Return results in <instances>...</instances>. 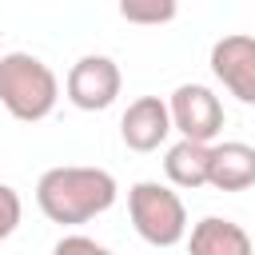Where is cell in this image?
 <instances>
[{"label":"cell","mask_w":255,"mask_h":255,"mask_svg":"<svg viewBox=\"0 0 255 255\" xmlns=\"http://www.w3.org/2000/svg\"><path fill=\"white\" fill-rule=\"evenodd\" d=\"M207 159H211V147L207 143H191V139L171 143L167 155H163L167 187H183V191L207 187Z\"/></svg>","instance_id":"obj_10"},{"label":"cell","mask_w":255,"mask_h":255,"mask_svg":"<svg viewBox=\"0 0 255 255\" xmlns=\"http://www.w3.org/2000/svg\"><path fill=\"white\" fill-rule=\"evenodd\" d=\"M207 187L215 191H247L255 187V147L243 139H227L211 147L207 159Z\"/></svg>","instance_id":"obj_8"},{"label":"cell","mask_w":255,"mask_h":255,"mask_svg":"<svg viewBox=\"0 0 255 255\" xmlns=\"http://www.w3.org/2000/svg\"><path fill=\"white\" fill-rule=\"evenodd\" d=\"M52 255H116V251L104 247V243H96V239H88V235H64L52 247Z\"/></svg>","instance_id":"obj_13"},{"label":"cell","mask_w":255,"mask_h":255,"mask_svg":"<svg viewBox=\"0 0 255 255\" xmlns=\"http://www.w3.org/2000/svg\"><path fill=\"white\" fill-rule=\"evenodd\" d=\"M187 255H255V247L235 219L203 215L187 235Z\"/></svg>","instance_id":"obj_9"},{"label":"cell","mask_w":255,"mask_h":255,"mask_svg":"<svg viewBox=\"0 0 255 255\" xmlns=\"http://www.w3.org/2000/svg\"><path fill=\"white\" fill-rule=\"evenodd\" d=\"M175 4L171 0H124L120 4V16L128 20V24H167V20H175Z\"/></svg>","instance_id":"obj_11"},{"label":"cell","mask_w":255,"mask_h":255,"mask_svg":"<svg viewBox=\"0 0 255 255\" xmlns=\"http://www.w3.org/2000/svg\"><path fill=\"white\" fill-rule=\"evenodd\" d=\"M167 116H171V131H179V139L191 143H207L223 131V104L207 84H179L167 100Z\"/></svg>","instance_id":"obj_4"},{"label":"cell","mask_w":255,"mask_h":255,"mask_svg":"<svg viewBox=\"0 0 255 255\" xmlns=\"http://www.w3.org/2000/svg\"><path fill=\"white\" fill-rule=\"evenodd\" d=\"M56 100H60V80L40 56L32 52L0 56V104L12 120H24V124L48 120Z\"/></svg>","instance_id":"obj_2"},{"label":"cell","mask_w":255,"mask_h":255,"mask_svg":"<svg viewBox=\"0 0 255 255\" xmlns=\"http://www.w3.org/2000/svg\"><path fill=\"white\" fill-rule=\"evenodd\" d=\"M128 215L135 235L151 247H175L187 239V207L179 191L159 179H139L128 187Z\"/></svg>","instance_id":"obj_3"},{"label":"cell","mask_w":255,"mask_h":255,"mask_svg":"<svg viewBox=\"0 0 255 255\" xmlns=\"http://www.w3.org/2000/svg\"><path fill=\"white\" fill-rule=\"evenodd\" d=\"M120 88H124L120 64L112 56H100V52L80 56L68 68V80H64L68 104L80 108V112H104V108H112L116 96H120Z\"/></svg>","instance_id":"obj_5"},{"label":"cell","mask_w":255,"mask_h":255,"mask_svg":"<svg viewBox=\"0 0 255 255\" xmlns=\"http://www.w3.org/2000/svg\"><path fill=\"white\" fill-rule=\"evenodd\" d=\"M20 215H24V203H20V191L12 183H0V243L20 227Z\"/></svg>","instance_id":"obj_12"},{"label":"cell","mask_w":255,"mask_h":255,"mask_svg":"<svg viewBox=\"0 0 255 255\" xmlns=\"http://www.w3.org/2000/svg\"><path fill=\"white\" fill-rule=\"evenodd\" d=\"M215 80L243 104H255V36H223L211 44Z\"/></svg>","instance_id":"obj_6"},{"label":"cell","mask_w":255,"mask_h":255,"mask_svg":"<svg viewBox=\"0 0 255 255\" xmlns=\"http://www.w3.org/2000/svg\"><path fill=\"white\" fill-rule=\"evenodd\" d=\"M167 135H171V116H167V100L159 96H139L120 116V139L131 151H155Z\"/></svg>","instance_id":"obj_7"},{"label":"cell","mask_w":255,"mask_h":255,"mask_svg":"<svg viewBox=\"0 0 255 255\" xmlns=\"http://www.w3.org/2000/svg\"><path fill=\"white\" fill-rule=\"evenodd\" d=\"M116 195H120L116 175L104 167H84V163L48 167L36 179V207L44 211V219H52L60 227H80V223L104 215L116 203Z\"/></svg>","instance_id":"obj_1"}]
</instances>
